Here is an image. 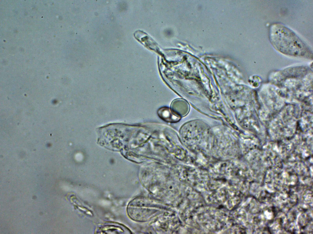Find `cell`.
<instances>
[{
	"instance_id": "obj_1",
	"label": "cell",
	"mask_w": 313,
	"mask_h": 234,
	"mask_svg": "<svg viewBox=\"0 0 313 234\" xmlns=\"http://www.w3.org/2000/svg\"><path fill=\"white\" fill-rule=\"evenodd\" d=\"M269 38L273 47L279 52L289 55L311 57L312 51L292 30L280 23L270 27Z\"/></svg>"
},
{
	"instance_id": "obj_2",
	"label": "cell",
	"mask_w": 313,
	"mask_h": 234,
	"mask_svg": "<svg viewBox=\"0 0 313 234\" xmlns=\"http://www.w3.org/2000/svg\"><path fill=\"white\" fill-rule=\"evenodd\" d=\"M171 109L175 115L181 117L188 113L189 109V105L183 99H176L171 102Z\"/></svg>"
},
{
	"instance_id": "obj_3",
	"label": "cell",
	"mask_w": 313,
	"mask_h": 234,
	"mask_svg": "<svg viewBox=\"0 0 313 234\" xmlns=\"http://www.w3.org/2000/svg\"><path fill=\"white\" fill-rule=\"evenodd\" d=\"M157 113L160 118L167 122H176L181 119L180 117L175 115L170 108L166 107L160 108Z\"/></svg>"
}]
</instances>
